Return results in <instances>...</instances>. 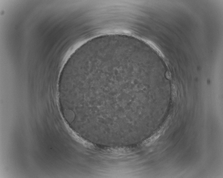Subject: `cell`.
Instances as JSON below:
<instances>
[{"label": "cell", "mask_w": 223, "mask_h": 178, "mask_svg": "<svg viewBox=\"0 0 223 178\" xmlns=\"http://www.w3.org/2000/svg\"><path fill=\"white\" fill-rule=\"evenodd\" d=\"M162 131H159L158 132L155 133L151 137L149 138L146 140L144 141V144L145 145H149L154 143L156 140L161 135Z\"/></svg>", "instance_id": "6da1fadb"}]
</instances>
